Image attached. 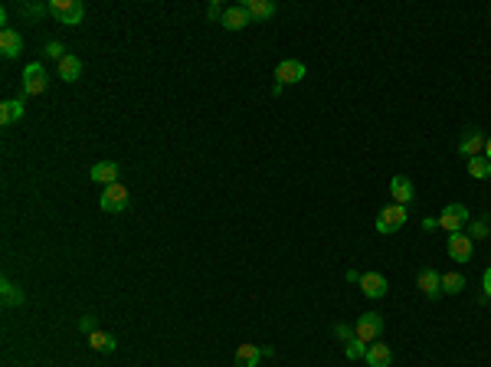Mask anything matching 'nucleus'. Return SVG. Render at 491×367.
<instances>
[{"label": "nucleus", "instance_id": "f257e3e1", "mask_svg": "<svg viewBox=\"0 0 491 367\" xmlns=\"http://www.w3.org/2000/svg\"><path fill=\"white\" fill-rule=\"evenodd\" d=\"M98 204H102V210L105 214H125L131 204V194L125 184H108V187H102V197H98Z\"/></svg>", "mask_w": 491, "mask_h": 367}, {"label": "nucleus", "instance_id": "f03ea898", "mask_svg": "<svg viewBox=\"0 0 491 367\" xmlns=\"http://www.w3.org/2000/svg\"><path fill=\"white\" fill-rule=\"evenodd\" d=\"M46 10L53 13L63 27H75V23H82L86 7H82V0H50V3H46Z\"/></svg>", "mask_w": 491, "mask_h": 367}, {"label": "nucleus", "instance_id": "7ed1b4c3", "mask_svg": "<svg viewBox=\"0 0 491 367\" xmlns=\"http://www.w3.org/2000/svg\"><path fill=\"white\" fill-rule=\"evenodd\" d=\"M471 220V210L465 204H448L442 214H439V230H446V233H462V230L469 227Z\"/></svg>", "mask_w": 491, "mask_h": 367}, {"label": "nucleus", "instance_id": "20e7f679", "mask_svg": "<svg viewBox=\"0 0 491 367\" xmlns=\"http://www.w3.org/2000/svg\"><path fill=\"white\" fill-rule=\"evenodd\" d=\"M354 331H357V338H361L363 345H367V341L374 345L377 338L384 335V315L380 312H361V318H357V324H354Z\"/></svg>", "mask_w": 491, "mask_h": 367}, {"label": "nucleus", "instance_id": "39448f33", "mask_svg": "<svg viewBox=\"0 0 491 367\" xmlns=\"http://www.w3.org/2000/svg\"><path fill=\"white\" fill-rule=\"evenodd\" d=\"M406 227V207L400 204H390L380 210V216H377V233H384V237H390V233H396V230Z\"/></svg>", "mask_w": 491, "mask_h": 367}, {"label": "nucleus", "instance_id": "423d86ee", "mask_svg": "<svg viewBox=\"0 0 491 367\" xmlns=\"http://www.w3.org/2000/svg\"><path fill=\"white\" fill-rule=\"evenodd\" d=\"M46 86H50V76H46L43 63H30L23 69V96H43Z\"/></svg>", "mask_w": 491, "mask_h": 367}, {"label": "nucleus", "instance_id": "0eeeda50", "mask_svg": "<svg viewBox=\"0 0 491 367\" xmlns=\"http://www.w3.org/2000/svg\"><path fill=\"white\" fill-rule=\"evenodd\" d=\"M446 249H448V256L455 262H469L471 256H475V239L462 230V233H448V243H446Z\"/></svg>", "mask_w": 491, "mask_h": 367}, {"label": "nucleus", "instance_id": "6e6552de", "mask_svg": "<svg viewBox=\"0 0 491 367\" xmlns=\"http://www.w3.org/2000/svg\"><path fill=\"white\" fill-rule=\"evenodd\" d=\"M305 63L301 59H282V63L275 66V79H278V86H292V82H301L305 79Z\"/></svg>", "mask_w": 491, "mask_h": 367}, {"label": "nucleus", "instance_id": "1a4fd4ad", "mask_svg": "<svg viewBox=\"0 0 491 367\" xmlns=\"http://www.w3.org/2000/svg\"><path fill=\"white\" fill-rule=\"evenodd\" d=\"M485 151V135H481L475 125H469V128L462 131V141H459V154L462 158H478V154Z\"/></svg>", "mask_w": 491, "mask_h": 367}, {"label": "nucleus", "instance_id": "9d476101", "mask_svg": "<svg viewBox=\"0 0 491 367\" xmlns=\"http://www.w3.org/2000/svg\"><path fill=\"white\" fill-rule=\"evenodd\" d=\"M416 282H419V289H423V295H426V299H432V302L442 295V276H439L432 266H423V269H419V276H416Z\"/></svg>", "mask_w": 491, "mask_h": 367}, {"label": "nucleus", "instance_id": "9b49d317", "mask_svg": "<svg viewBox=\"0 0 491 367\" xmlns=\"http://www.w3.org/2000/svg\"><path fill=\"white\" fill-rule=\"evenodd\" d=\"M390 194H393V204L406 207L416 200V187H413V181H409L406 174H396L393 181H390Z\"/></svg>", "mask_w": 491, "mask_h": 367}, {"label": "nucleus", "instance_id": "f8f14e48", "mask_svg": "<svg viewBox=\"0 0 491 367\" xmlns=\"http://www.w3.org/2000/svg\"><path fill=\"white\" fill-rule=\"evenodd\" d=\"M363 361H367V367H390L393 364V351L386 347V341H374V345H367Z\"/></svg>", "mask_w": 491, "mask_h": 367}, {"label": "nucleus", "instance_id": "ddd939ff", "mask_svg": "<svg viewBox=\"0 0 491 367\" xmlns=\"http://www.w3.org/2000/svg\"><path fill=\"white\" fill-rule=\"evenodd\" d=\"M361 289H363L367 299H384L390 285H386V276H380V272H363V276H361Z\"/></svg>", "mask_w": 491, "mask_h": 367}, {"label": "nucleus", "instance_id": "4468645a", "mask_svg": "<svg viewBox=\"0 0 491 367\" xmlns=\"http://www.w3.org/2000/svg\"><path fill=\"white\" fill-rule=\"evenodd\" d=\"M0 53L7 56V59H13V56L23 53V36L17 30H10V27H3L0 30Z\"/></svg>", "mask_w": 491, "mask_h": 367}, {"label": "nucleus", "instance_id": "2eb2a0df", "mask_svg": "<svg viewBox=\"0 0 491 367\" xmlns=\"http://www.w3.org/2000/svg\"><path fill=\"white\" fill-rule=\"evenodd\" d=\"M262 347L252 345V341H243V345L236 347V367H256L262 361Z\"/></svg>", "mask_w": 491, "mask_h": 367}, {"label": "nucleus", "instance_id": "dca6fc26", "mask_svg": "<svg viewBox=\"0 0 491 367\" xmlns=\"http://www.w3.org/2000/svg\"><path fill=\"white\" fill-rule=\"evenodd\" d=\"M226 27V30H245V27H249V13H245V7L243 3H239V7H226L223 10V20H220Z\"/></svg>", "mask_w": 491, "mask_h": 367}, {"label": "nucleus", "instance_id": "f3484780", "mask_svg": "<svg viewBox=\"0 0 491 367\" xmlns=\"http://www.w3.org/2000/svg\"><path fill=\"white\" fill-rule=\"evenodd\" d=\"M23 115H27L23 98H7V102H0V125H13V121H20Z\"/></svg>", "mask_w": 491, "mask_h": 367}, {"label": "nucleus", "instance_id": "a211bd4d", "mask_svg": "<svg viewBox=\"0 0 491 367\" xmlns=\"http://www.w3.org/2000/svg\"><path fill=\"white\" fill-rule=\"evenodd\" d=\"M89 177H92V181L96 184H118V164L115 161H98L96 167H92V171H89Z\"/></svg>", "mask_w": 491, "mask_h": 367}, {"label": "nucleus", "instance_id": "6ab92c4d", "mask_svg": "<svg viewBox=\"0 0 491 367\" xmlns=\"http://www.w3.org/2000/svg\"><path fill=\"white\" fill-rule=\"evenodd\" d=\"M243 7H245V13H249V20H269V17L275 13V3H272V0H245Z\"/></svg>", "mask_w": 491, "mask_h": 367}, {"label": "nucleus", "instance_id": "aec40b11", "mask_svg": "<svg viewBox=\"0 0 491 367\" xmlns=\"http://www.w3.org/2000/svg\"><path fill=\"white\" fill-rule=\"evenodd\" d=\"M79 76H82V59L69 53L63 63H59V79H63V82H75Z\"/></svg>", "mask_w": 491, "mask_h": 367}, {"label": "nucleus", "instance_id": "412c9836", "mask_svg": "<svg viewBox=\"0 0 491 367\" xmlns=\"http://www.w3.org/2000/svg\"><path fill=\"white\" fill-rule=\"evenodd\" d=\"M0 299H3V305L17 308V305H23V299H27V295H23L20 285H13L10 279H3V282H0Z\"/></svg>", "mask_w": 491, "mask_h": 367}, {"label": "nucleus", "instance_id": "4be33fe9", "mask_svg": "<svg viewBox=\"0 0 491 367\" xmlns=\"http://www.w3.org/2000/svg\"><path fill=\"white\" fill-rule=\"evenodd\" d=\"M89 345H92V351L112 354V351H115V335H108V331H92V335H89Z\"/></svg>", "mask_w": 491, "mask_h": 367}, {"label": "nucleus", "instance_id": "5701e85b", "mask_svg": "<svg viewBox=\"0 0 491 367\" xmlns=\"http://www.w3.org/2000/svg\"><path fill=\"white\" fill-rule=\"evenodd\" d=\"M469 174L475 177V181H488V177H491V161L485 158V154H478V158H469Z\"/></svg>", "mask_w": 491, "mask_h": 367}, {"label": "nucleus", "instance_id": "b1692460", "mask_svg": "<svg viewBox=\"0 0 491 367\" xmlns=\"http://www.w3.org/2000/svg\"><path fill=\"white\" fill-rule=\"evenodd\" d=\"M462 289H465V276H462V272H446V276H442V292H446V295H459Z\"/></svg>", "mask_w": 491, "mask_h": 367}, {"label": "nucleus", "instance_id": "393cba45", "mask_svg": "<svg viewBox=\"0 0 491 367\" xmlns=\"http://www.w3.org/2000/svg\"><path fill=\"white\" fill-rule=\"evenodd\" d=\"M344 354L351 357V361H357V357L367 354V345H363L361 338H354V341H347V345H344Z\"/></svg>", "mask_w": 491, "mask_h": 367}, {"label": "nucleus", "instance_id": "a878e982", "mask_svg": "<svg viewBox=\"0 0 491 367\" xmlns=\"http://www.w3.org/2000/svg\"><path fill=\"white\" fill-rule=\"evenodd\" d=\"M465 233H469L471 239H485V237H488V223H485V220H475V223H471Z\"/></svg>", "mask_w": 491, "mask_h": 367}, {"label": "nucleus", "instance_id": "bb28decb", "mask_svg": "<svg viewBox=\"0 0 491 367\" xmlns=\"http://www.w3.org/2000/svg\"><path fill=\"white\" fill-rule=\"evenodd\" d=\"M334 338H341L344 345H347V341H354V338H357V331H354V328H347L344 322H338V324H334Z\"/></svg>", "mask_w": 491, "mask_h": 367}, {"label": "nucleus", "instance_id": "cd10ccee", "mask_svg": "<svg viewBox=\"0 0 491 367\" xmlns=\"http://www.w3.org/2000/svg\"><path fill=\"white\" fill-rule=\"evenodd\" d=\"M46 56H50V59H59V63H63V59H66L69 53L63 50V43H56V40H53V43H46Z\"/></svg>", "mask_w": 491, "mask_h": 367}, {"label": "nucleus", "instance_id": "c85d7f7f", "mask_svg": "<svg viewBox=\"0 0 491 367\" xmlns=\"http://www.w3.org/2000/svg\"><path fill=\"white\" fill-rule=\"evenodd\" d=\"M481 289H485V299H491V266L485 269V276H481Z\"/></svg>", "mask_w": 491, "mask_h": 367}, {"label": "nucleus", "instance_id": "c756f323", "mask_svg": "<svg viewBox=\"0 0 491 367\" xmlns=\"http://www.w3.org/2000/svg\"><path fill=\"white\" fill-rule=\"evenodd\" d=\"M206 17H210V20H223V7H220V3H210Z\"/></svg>", "mask_w": 491, "mask_h": 367}, {"label": "nucleus", "instance_id": "7c9ffc66", "mask_svg": "<svg viewBox=\"0 0 491 367\" xmlns=\"http://www.w3.org/2000/svg\"><path fill=\"white\" fill-rule=\"evenodd\" d=\"M82 328L92 335V331H96V318H92V315H86V318H82Z\"/></svg>", "mask_w": 491, "mask_h": 367}, {"label": "nucleus", "instance_id": "2f4dec72", "mask_svg": "<svg viewBox=\"0 0 491 367\" xmlns=\"http://www.w3.org/2000/svg\"><path fill=\"white\" fill-rule=\"evenodd\" d=\"M481 154H485V158H488V161H491V135H488V138H485V151H481Z\"/></svg>", "mask_w": 491, "mask_h": 367}]
</instances>
